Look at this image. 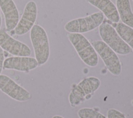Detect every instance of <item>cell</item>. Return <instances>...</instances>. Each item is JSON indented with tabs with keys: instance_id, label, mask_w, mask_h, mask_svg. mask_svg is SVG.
I'll return each instance as SVG.
<instances>
[{
	"instance_id": "obj_7",
	"label": "cell",
	"mask_w": 133,
	"mask_h": 118,
	"mask_svg": "<svg viewBox=\"0 0 133 118\" xmlns=\"http://www.w3.org/2000/svg\"><path fill=\"white\" fill-rule=\"evenodd\" d=\"M0 47L14 56H29L31 54V50L26 45L16 40L3 29H0Z\"/></svg>"
},
{
	"instance_id": "obj_20",
	"label": "cell",
	"mask_w": 133,
	"mask_h": 118,
	"mask_svg": "<svg viewBox=\"0 0 133 118\" xmlns=\"http://www.w3.org/2000/svg\"><path fill=\"white\" fill-rule=\"evenodd\" d=\"M132 1H133V0H132Z\"/></svg>"
},
{
	"instance_id": "obj_9",
	"label": "cell",
	"mask_w": 133,
	"mask_h": 118,
	"mask_svg": "<svg viewBox=\"0 0 133 118\" xmlns=\"http://www.w3.org/2000/svg\"><path fill=\"white\" fill-rule=\"evenodd\" d=\"M37 8L35 2H28L23 10L21 19L19 20L14 30L15 34L21 36L29 32L34 25L37 18Z\"/></svg>"
},
{
	"instance_id": "obj_15",
	"label": "cell",
	"mask_w": 133,
	"mask_h": 118,
	"mask_svg": "<svg viewBox=\"0 0 133 118\" xmlns=\"http://www.w3.org/2000/svg\"><path fill=\"white\" fill-rule=\"evenodd\" d=\"M77 115L79 118H107L99 112L89 108H83L78 110Z\"/></svg>"
},
{
	"instance_id": "obj_16",
	"label": "cell",
	"mask_w": 133,
	"mask_h": 118,
	"mask_svg": "<svg viewBox=\"0 0 133 118\" xmlns=\"http://www.w3.org/2000/svg\"><path fill=\"white\" fill-rule=\"evenodd\" d=\"M108 118H126L124 114L115 109H110L107 112Z\"/></svg>"
},
{
	"instance_id": "obj_14",
	"label": "cell",
	"mask_w": 133,
	"mask_h": 118,
	"mask_svg": "<svg viewBox=\"0 0 133 118\" xmlns=\"http://www.w3.org/2000/svg\"><path fill=\"white\" fill-rule=\"evenodd\" d=\"M115 30L122 39L133 50V28L123 23H118Z\"/></svg>"
},
{
	"instance_id": "obj_11",
	"label": "cell",
	"mask_w": 133,
	"mask_h": 118,
	"mask_svg": "<svg viewBox=\"0 0 133 118\" xmlns=\"http://www.w3.org/2000/svg\"><path fill=\"white\" fill-rule=\"evenodd\" d=\"M0 8L4 15L6 30H14L19 20V13L15 3L12 0H0Z\"/></svg>"
},
{
	"instance_id": "obj_2",
	"label": "cell",
	"mask_w": 133,
	"mask_h": 118,
	"mask_svg": "<svg viewBox=\"0 0 133 118\" xmlns=\"http://www.w3.org/2000/svg\"><path fill=\"white\" fill-rule=\"evenodd\" d=\"M68 37L79 57L85 64L92 67L98 65V54L84 35L80 33H69Z\"/></svg>"
},
{
	"instance_id": "obj_6",
	"label": "cell",
	"mask_w": 133,
	"mask_h": 118,
	"mask_svg": "<svg viewBox=\"0 0 133 118\" xmlns=\"http://www.w3.org/2000/svg\"><path fill=\"white\" fill-rule=\"evenodd\" d=\"M91 44L109 71L114 76L119 75L122 71V65L116 53L103 41H94Z\"/></svg>"
},
{
	"instance_id": "obj_8",
	"label": "cell",
	"mask_w": 133,
	"mask_h": 118,
	"mask_svg": "<svg viewBox=\"0 0 133 118\" xmlns=\"http://www.w3.org/2000/svg\"><path fill=\"white\" fill-rule=\"evenodd\" d=\"M0 90L13 99L23 102L31 98L30 93L5 75H0Z\"/></svg>"
},
{
	"instance_id": "obj_12",
	"label": "cell",
	"mask_w": 133,
	"mask_h": 118,
	"mask_svg": "<svg viewBox=\"0 0 133 118\" xmlns=\"http://www.w3.org/2000/svg\"><path fill=\"white\" fill-rule=\"evenodd\" d=\"M86 1L90 4L99 9L110 21L118 23L120 19L116 7L111 0Z\"/></svg>"
},
{
	"instance_id": "obj_17",
	"label": "cell",
	"mask_w": 133,
	"mask_h": 118,
	"mask_svg": "<svg viewBox=\"0 0 133 118\" xmlns=\"http://www.w3.org/2000/svg\"><path fill=\"white\" fill-rule=\"evenodd\" d=\"M4 62V51L0 47V75L3 68V64Z\"/></svg>"
},
{
	"instance_id": "obj_19",
	"label": "cell",
	"mask_w": 133,
	"mask_h": 118,
	"mask_svg": "<svg viewBox=\"0 0 133 118\" xmlns=\"http://www.w3.org/2000/svg\"><path fill=\"white\" fill-rule=\"evenodd\" d=\"M1 26H2V17H1V14L0 12V28L1 27Z\"/></svg>"
},
{
	"instance_id": "obj_4",
	"label": "cell",
	"mask_w": 133,
	"mask_h": 118,
	"mask_svg": "<svg viewBox=\"0 0 133 118\" xmlns=\"http://www.w3.org/2000/svg\"><path fill=\"white\" fill-rule=\"evenodd\" d=\"M99 33L102 41L116 53L125 55L131 52V48L122 39L115 29L108 23L99 26Z\"/></svg>"
},
{
	"instance_id": "obj_13",
	"label": "cell",
	"mask_w": 133,
	"mask_h": 118,
	"mask_svg": "<svg viewBox=\"0 0 133 118\" xmlns=\"http://www.w3.org/2000/svg\"><path fill=\"white\" fill-rule=\"evenodd\" d=\"M116 5L123 23L133 28V12L129 0H116Z\"/></svg>"
},
{
	"instance_id": "obj_3",
	"label": "cell",
	"mask_w": 133,
	"mask_h": 118,
	"mask_svg": "<svg viewBox=\"0 0 133 118\" xmlns=\"http://www.w3.org/2000/svg\"><path fill=\"white\" fill-rule=\"evenodd\" d=\"M100 85V80L95 77L84 79L71 90L69 100L72 107H75L89 99Z\"/></svg>"
},
{
	"instance_id": "obj_1",
	"label": "cell",
	"mask_w": 133,
	"mask_h": 118,
	"mask_svg": "<svg viewBox=\"0 0 133 118\" xmlns=\"http://www.w3.org/2000/svg\"><path fill=\"white\" fill-rule=\"evenodd\" d=\"M30 36L35 59L39 66L43 65L47 62L50 55L47 33L43 27L38 24H34L30 30Z\"/></svg>"
},
{
	"instance_id": "obj_18",
	"label": "cell",
	"mask_w": 133,
	"mask_h": 118,
	"mask_svg": "<svg viewBox=\"0 0 133 118\" xmlns=\"http://www.w3.org/2000/svg\"><path fill=\"white\" fill-rule=\"evenodd\" d=\"M52 118H64V117L60 115H54Z\"/></svg>"
},
{
	"instance_id": "obj_10",
	"label": "cell",
	"mask_w": 133,
	"mask_h": 118,
	"mask_svg": "<svg viewBox=\"0 0 133 118\" xmlns=\"http://www.w3.org/2000/svg\"><path fill=\"white\" fill-rule=\"evenodd\" d=\"M38 66L35 58L30 56H15L5 59L3 68L13 69L19 71L29 72Z\"/></svg>"
},
{
	"instance_id": "obj_5",
	"label": "cell",
	"mask_w": 133,
	"mask_h": 118,
	"mask_svg": "<svg viewBox=\"0 0 133 118\" xmlns=\"http://www.w3.org/2000/svg\"><path fill=\"white\" fill-rule=\"evenodd\" d=\"M104 16L97 12L84 17L71 20L64 25V30L69 33H85L95 30L102 23Z\"/></svg>"
}]
</instances>
